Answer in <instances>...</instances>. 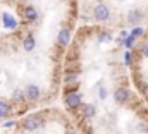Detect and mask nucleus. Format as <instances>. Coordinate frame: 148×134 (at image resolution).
I'll use <instances>...</instances> for the list:
<instances>
[{
	"instance_id": "f03ea898",
	"label": "nucleus",
	"mask_w": 148,
	"mask_h": 134,
	"mask_svg": "<svg viewBox=\"0 0 148 134\" xmlns=\"http://www.w3.org/2000/svg\"><path fill=\"white\" fill-rule=\"evenodd\" d=\"M93 17L97 21H107L110 17V10L105 3H98L95 9H93Z\"/></svg>"
},
{
	"instance_id": "7ed1b4c3",
	"label": "nucleus",
	"mask_w": 148,
	"mask_h": 134,
	"mask_svg": "<svg viewBox=\"0 0 148 134\" xmlns=\"http://www.w3.org/2000/svg\"><path fill=\"white\" fill-rule=\"evenodd\" d=\"M64 103H66L67 108L74 110V108L81 107V95H79V93H66V100H64Z\"/></svg>"
},
{
	"instance_id": "2eb2a0df",
	"label": "nucleus",
	"mask_w": 148,
	"mask_h": 134,
	"mask_svg": "<svg viewBox=\"0 0 148 134\" xmlns=\"http://www.w3.org/2000/svg\"><path fill=\"white\" fill-rule=\"evenodd\" d=\"M134 40H136V38H133V36L129 34V36H127L122 43H124V46H126V48H131V46H133V43H134Z\"/></svg>"
},
{
	"instance_id": "4468645a",
	"label": "nucleus",
	"mask_w": 148,
	"mask_h": 134,
	"mask_svg": "<svg viewBox=\"0 0 148 134\" xmlns=\"http://www.w3.org/2000/svg\"><path fill=\"white\" fill-rule=\"evenodd\" d=\"M24 98H26V96H24V91H21V90H16V91L12 93V100L14 101H23Z\"/></svg>"
},
{
	"instance_id": "1a4fd4ad",
	"label": "nucleus",
	"mask_w": 148,
	"mask_h": 134,
	"mask_svg": "<svg viewBox=\"0 0 148 134\" xmlns=\"http://www.w3.org/2000/svg\"><path fill=\"white\" fill-rule=\"evenodd\" d=\"M23 14H24V19L26 21H36L38 19V10L33 5H26L24 10H23Z\"/></svg>"
},
{
	"instance_id": "39448f33",
	"label": "nucleus",
	"mask_w": 148,
	"mask_h": 134,
	"mask_svg": "<svg viewBox=\"0 0 148 134\" xmlns=\"http://www.w3.org/2000/svg\"><path fill=\"white\" fill-rule=\"evenodd\" d=\"M143 19V14H141V10H138V9H133V10H129L127 12V23L129 24H133L134 28L140 24V21Z\"/></svg>"
},
{
	"instance_id": "dca6fc26",
	"label": "nucleus",
	"mask_w": 148,
	"mask_h": 134,
	"mask_svg": "<svg viewBox=\"0 0 148 134\" xmlns=\"http://www.w3.org/2000/svg\"><path fill=\"white\" fill-rule=\"evenodd\" d=\"M141 34H143V28H140V26L133 28V31H131V36H133V38H138V36H141Z\"/></svg>"
},
{
	"instance_id": "6ab92c4d",
	"label": "nucleus",
	"mask_w": 148,
	"mask_h": 134,
	"mask_svg": "<svg viewBox=\"0 0 148 134\" xmlns=\"http://www.w3.org/2000/svg\"><path fill=\"white\" fill-rule=\"evenodd\" d=\"M131 60H133V53H131V52H126V53H124V62H126V64H131Z\"/></svg>"
},
{
	"instance_id": "f3484780",
	"label": "nucleus",
	"mask_w": 148,
	"mask_h": 134,
	"mask_svg": "<svg viewBox=\"0 0 148 134\" xmlns=\"http://www.w3.org/2000/svg\"><path fill=\"white\" fill-rule=\"evenodd\" d=\"M110 40H112L110 33H100L98 34V41H102V43L103 41H110Z\"/></svg>"
},
{
	"instance_id": "412c9836",
	"label": "nucleus",
	"mask_w": 148,
	"mask_h": 134,
	"mask_svg": "<svg viewBox=\"0 0 148 134\" xmlns=\"http://www.w3.org/2000/svg\"><path fill=\"white\" fill-rule=\"evenodd\" d=\"M141 53H143V55L148 59V43H145V45H143V50H141Z\"/></svg>"
},
{
	"instance_id": "a211bd4d",
	"label": "nucleus",
	"mask_w": 148,
	"mask_h": 134,
	"mask_svg": "<svg viewBox=\"0 0 148 134\" xmlns=\"http://www.w3.org/2000/svg\"><path fill=\"white\" fill-rule=\"evenodd\" d=\"M98 96H100L102 100L107 98V90H105V86H100V90H98Z\"/></svg>"
},
{
	"instance_id": "aec40b11",
	"label": "nucleus",
	"mask_w": 148,
	"mask_h": 134,
	"mask_svg": "<svg viewBox=\"0 0 148 134\" xmlns=\"http://www.w3.org/2000/svg\"><path fill=\"white\" fill-rule=\"evenodd\" d=\"M14 126H16V120H7V122L3 124V127H7V129H9V127H14Z\"/></svg>"
},
{
	"instance_id": "ddd939ff",
	"label": "nucleus",
	"mask_w": 148,
	"mask_h": 134,
	"mask_svg": "<svg viewBox=\"0 0 148 134\" xmlns=\"http://www.w3.org/2000/svg\"><path fill=\"white\" fill-rule=\"evenodd\" d=\"M64 81H66L67 84H74V83L77 81V72H73V70L66 72V76H64Z\"/></svg>"
},
{
	"instance_id": "9d476101",
	"label": "nucleus",
	"mask_w": 148,
	"mask_h": 134,
	"mask_svg": "<svg viewBox=\"0 0 148 134\" xmlns=\"http://www.w3.org/2000/svg\"><path fill=\"white\" fill-rule=\"evenodd\" d=\"M95 113H97V107H95L93 103H84V105H83V115H84L86 119L95 117Z\"/></svg>"
},
{
	"instance_id": "0eeeda50",
	"label": "nucleus",
	"mask_w": 148,
	"mask_h": 134,
	"mask_svg": "<svg viewBox=\"0 0 148 134\" xmlns=\"http://www.w3.org/2000/svg\"><path fill=\"white\" fill-rule=\"evenodd\" d=\"M127 98H129V90L127 88H117L114 91V100L117 103H126Z\"/></svg>"
},
{
	"instance_id": "20e7f679",
	"label": "nucleus",
	"mask_w": 148,
	"mask_h": 134,
	"mask_svg": "<svg viewBox=\"0 0 148 134\" xmlns=\"http://www.w3.org/2000/svg\"><path fill=\"white\" fill-rule=\"evenodd\" d=\"M23 91H24V96H26L29 101H36L38 98H40V95H41L40 86H36V84H28Z\"/></svg>"
},
{
	"instance_id": "f8f14e48",
	"label": "nucleus",
	"mask_w": 148,
	"mask_h": 134,
	"mask_svg": "<svg viewBox=\"0 0 148 134\" xmlns=\"http://www.w3.org/2000/svg\"><path fill=\"white\" fill-rule=\"evenodd\" d=\"M10 113V105L5 100H0V117H7Z\"/></svg>"
},
{
	"instance_id": "423d86ee",
	"label": "nucleus",
	"mask_w": 148,
	"mask_h": 134,
	"mask_svg": "<svg viewBox=\"0 0 148 134\" xmlns=\"http://www.w3.org/2000/svg\"><path fill=\"white\" fill-rule=\"evenodd\" d=\"M69 41H71V31H69V28H62L59 31V36H57V43L60 46H67Z\"/></svg>"
},
{
	"instance_id": "6e6552de",
	"label": "nucleus",
	"mask_w": 148,
	"mask_h": 134,
	"mask_svg": "<svg viewBox=\"0 0 148 134\" xmlns=\"http://www.w3.org/2000/svg\"><path fill=\"white\" fill-rule=\"evenodd\" d=\"M2 24H3V28H7V29H16V28H17L16 17H12L9 12H5V14L2 16Z\"/></svg>"
},
{
	"instance_id": "4be33fe9",
	"label": "nucleus",
	"mask_w": 148,
	"mask_h": 134,
	"mask_svg": "<svg viewBox=\"0 0 148 134\" xmlns=\"http://www.w3.org/2000/svg\"><path fill=\"white\" fill-rule=\"evenodd\" d=\"M66 134H76V133H73V131H69V133H66Z\"/></svg>"
},
{
	"instance_id": "9b49d317",
	"label": "nucleus",
	"mask_w": 148,
	"mask_h": 134,
	"mask_svg": "<svg viewBox=\"0 0 148 134\" xmlns=\"http://www.w3.org/2000/svg\"><path fill=\"white\" fill-rule=\"evenodd\" d=\"M35 45H36V43H35V36L29 33L26 38H24V41H23V48H24L26 52H31V50L35 48Z\"/></svg>"
},
{
	"instance_id": "f257e3e1",
	"label": "nucleus",
	"mask_w": 148,
	"mask_h": 134,
	"mask_svg": "<svg viewBox=\"0 0 148 134\" xmlns=\"http://www.w3.org/2000/svg\"><path fill=\"white\" fill-rule=\"evenodd\" d=\"M24 129L26 131H36L40 127H43V119L38 115V113H29L24 117Z\"/></svg>"
}]
</instances>
